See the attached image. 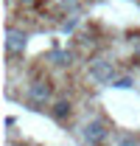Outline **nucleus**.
Returning <instances> with one entry per match:
<instances>
[{
  "mask_svg": "<svg viewBox=\"0 0 140 146\" xmlns=\"http://www.w3.org/2000/svg\"><path fill=\"white\" fill-rule=\"evenodd\" d=\"M132 48H135V56L140 59V34H137V36H132Z\"/></svg>",
  "mask_w": 140,
  "mask_h": 146,
  "instance_id": "nucleus-10",
  "label": "nucleus"
},
{
  "mask_svg": "<svg viewBox=\"0 0 140 146\" xmlns=\"http://www.w3.org/2000/svg\"><path fill=\"white\" fill-rule=\"evenodd\" d=\"M81 135H84V141L90 146H104L109 141V124L104 118H90L87 124L81 127Z\"/></svg>",
  "mask_w": 140,
  "mask_h": 146,
  "instance_id": "nucleus-2",
  "label": "nucleus"
},
{
  "mask_svg": "<svg viewBox=\"0 0 140 146\" xmlns=\"http://www.w3.org/2000/svg\"><path fill=\"white\" fill-rule=\"evenodd\" d=\"M51 93H53V87L48 79H34L28 84V90H25V98H28V104L34 110H42L51 104Z\"/></svg>",
  "mask_w": 140,
  "mask_h": 146,
  "instance_id": "nucleus-1",
  "label": "nucleus"
},
{
  "mask_svg": "<svg viewBox=\"0 0 140 146\" xmlns=\"http://www.w3.org/2000/svg\"><path fill=\"white\" fill-rule=\"evenodd\" d=\"M25 42H28L25 31H20V28H6V51L11 56H22Z\"/></svg>",
  "mask_w": 140,
  "mask_h": 146,
  "instance_id": "nucleus-4",
  "label": "nucleus"
},
{
  "mask_svg": "<svg viewBox=\"0 0 140 146\" xmlns=\"http://www.w3.org/2000/svg\"><path fill=\"white\" fill-rule=\"evenodd\" d=\"M20 3H22V6H28V3H34V0H20Z\"/></svg>",
  "mask_w": 140,
  "mask_h": 146,
  "instance_id": "nucleus-11",
  "label": "nucleus"
},
{
  "mask_svg": "<svg viewBox=\"0 0 140 146\" xmlns=\"http://www.w3.org/2000/svg\"><path fill=\"white\" fill-rule=\"evenodd\" d=\"M70 112H73V104H70L67 98H59L56 104L51 107V115L56 118V121H67L70 118Z\"/></svg>",
  "mask_w": 140,
  "mask_h": 146,
  "instance_id": "nucleus-5",
  "label": "nucleus"
},
{
  "mask_svg": "<svg viewBox=\"0 0 140 146\" xmlns=\"http://www.w3.org/2000/svg\"><path fill=\"white\" fill-rule=\"evenodd\" d=\"M90 76L98 84H112L115 82V65L101 59V56H95V59H90Z\"/></svg>",
  "mask_w": 140,
  "mask_h": 146,
  "instance_id": "nucleus-3",
  "label": "nucleus"
},
{
  "mask_svg": "<svg viewBox=\"0 0 140 146\" xmlns=\"http://www.w3.org/2000/svg\"><path fill=\"white\" fill-rule=\"evenodd\" d=\"M115 146H140V138H135V135H129V132H123V135H118V141H115Z\"/></svg>",
  "mask_w": 140,
  "mask_h": 146,
  "instance_id": "nucleus-6",
  "label": "nucleus"
},
{
  "mask_svg": "<svg viewBox=\"0 0 140 146\" xmlns=\"http://www.w3.org/2000/svg\"><path fill=\"white\" fill-rule=\"evenodd\" d=\"M51 59H56V65H70V59H73V54H67V51H53Z\"/></svg>",
  "mask_w": 140,
  "mask_h": 146,
  "instance_id": "nucleus-7",
  "label": "nucleus"
},
{
  "mask_svg": "<svg viewBox=\"0 0 140 146\" xmlns=\"http://www.w3.org/2000/svg\"><path fill=\"white\" fill-rule=\"evenodd\" d=\"M132 84H135V82H132L129 76H123V79H115V82H112V87H121V90H126V87H132Z\"/></svg>",
  "mask_w": 140,
  "mask_h": 146,
  "instance_id": "nucleus-9",
  "label": "nucleus"
},
{
  "mask_svg": "<svg viewBox=\"0 0 140 146\" xmlns=\"http://www.w3.org/2000/svg\"><path fill=\"white\" fill-rule=\"evenodd\" d=\"M76 25H79V17L73 14L70 20H65V23H62V31H65V34H73V31H76Z\"/></svg>",
  "mask_w": 140,
  "mask_h": 146,
  "instance_id": "nucleus-8",
  "label": "nucleus"
}]
</instances>
